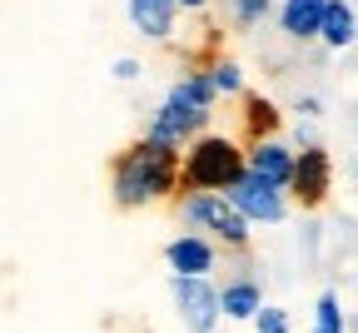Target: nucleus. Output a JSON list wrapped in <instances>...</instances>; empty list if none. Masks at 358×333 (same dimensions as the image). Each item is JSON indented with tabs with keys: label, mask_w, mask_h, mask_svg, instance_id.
Here are the masks:
<instances>
[{
	"label": "nucleus",
	"mask_w": 358,
	"mask_h": 333,
	"mask_svg": "<svg viewBox=\"0 0 358 333\" xmlns=\"http://www.w3.org/2000/svg\"><path fill=\"white\" fill-rule=\"evenodd\" d=\"M313 333H343V309L334 294L319 299V318H313Z\"/></svg>",
	"instance_id": "4468645a"
},
{
	"label": "nucleus",
	"mask_w": 358,
	"mask_h": 333,
	"mask_svg": "<svg viewBox=\"0 0 358 333\" xmlns=\"http://www.w3.org/2000/svg\"><path fill=\"white\" fill-rule=\"evenodd\" d=\"M219 304H224V313H234V318H259V309H264V299H259V289L244 278V283H229V289L219 294Z\"/></svg>",
	"instance_id": "f8f14e48"
},
{
	"label": "nucleus",
	"mask_w": 358,
	"mask_h": 333,
	"mask_svg": "<svg viewBox=\"0 0 358 333\" xmlns=\"http://www.w3.org/2000/svg\"><path fill=\"white\" fill-rule=\"evenodd\" d=\"M209 94H214V80H209V75H189V80H179V85L169 90V105L194 110V115H209Z\"/></svg>",
	"instance_id": "9b49d317"
},
{
	"label": "nucleus",
	"mask_w": 358,
	"mask_h": 333,
	"mask_svg": "<svg viewBox=\"0 0 358 333\" xmlns=\"http://www.w3.org/2000/svg\"><path fill=\"white\" fill-rule=\"evenodd\" d=\"M189 219L209 224L224 244H244L249 239V219L229 204V194H199V199H189Z\"/></svg>",
	"instance_id": "7ed1b4c3"
},
{
	"label": "nucleus",
	"mask_w": 358,
	"mask_h": 333,
	"mask_svg": "<svg viewBox=\"0 0 358 333\" xmlns=\"http://www.w3.org/2000/svg\"><path fill=\"white\" fill-rule=\"evenodd\" d=\"M268 6H274V0H239V20H259V15H268Z\"/></svg>",
	"instance_id": "f3484780"
},
{
	"label": "nucleus",
	"mask_w": 358,
	"mask_h": 333,
	"mask_svg": "<svg viewBox=\"0 0 358 333\" xmlns=\"http://www.w3.org/2000/svg\"><path fill=\"white\" fill-rule=\"evenodd\" d=\"M174 299H179V313H185V323L199 328V333H204V328L214 323V313L224 309L219 294L209 289L204 278H174Z\"/></svg>",
	"instance_id": "39448f33"
},
{
	"label": "nucleus",
	"mask_w": 358,
	"mask_h": 333,
	"mask_svg": "<svg viewBox=\"0 0 358 333\" xmlns=\"http://www.w3.org/2000/svg\"><path fill=\"white\" fill-rule=\"evenodd\" d=\"M329 6H334V0H289V6H284V30H289L294 40H303V35H324Z\"/></svg>",
	"instance_id": "1a4fd4ad"
},
{
	"label": "nucleus",
	"mask_w": 358,
	"mask_h": 333,
	"mask_svg": "<svg viewBox=\"0 0 358 333\" xmlns=\"http://www.w3.org/2000/svg\"><path fill=\"white\" fill-rule=\"evenodd\" d=\"M174 179V150L159 145V139H145L140 150H129L115 169V199L120 204H145L159 199Z\"/></svg>",
	"instance_id": "f257e3e1"
},
{
	"label": "nucleus",
	"mask_w": 358,
	"mask_h": 333,
	"mask_svg": "<svg viewBox=\"0 0 358 333\" xmlns=\"http://www.w3.org/2000/svg\"><path fill=\"white\" fill-rule=\"evenodd\" d=\"M174 6L179 0H129V15H134V25H140L145 35H169V20H174Z\"/></svg>",
	"instance_id": "9d476101"
},
{
	"label": "nucleus",
	"mask_w": 358,
	"mask_h": 333,
	"mask_svg": "<svg viewBox=\"0 0 358 333\" xmlns=\"http://www.w3.org/2000/svg\"><path fill=\"white\" fill-rule=\"evenodd\" d=\"M259 333H289V318L279 309H259Z\"/></svg>",
	"instance_id": "dca6fc26"
},
{
	"label": "nucleus",
	"mask_w": 358,
	"mask_h": 333,
	"mask_svg": "<svg viewBox=\"0 0 358 333\" xmlns=\"http://www.w3.org/2000/svg\"><path fill=\"white\" fill-rule=\"evenodd\" d=\"M164 259H169V269H174V278H204L209 269H214V249L204 244V239H174L169 249H164Z\"/></svg>",
	"instance_id": "423d86ee"
},
{
	"label": "nucleus",
	"mask_w": 358,
	"mask_h": 333,
	"mask_svg": "<svg viewBox=\"0 0 358 333\" xmlns=\"http://www.w3.org/2000/svg\"><path fill=\"white\" fill-rule=\"evenodd\" d=\"M244 174H249V169H244L239 150L229 145V139H219V134L199 139V145L189 150V160H185V179H189L194 189H224V194H229Z\"/></svg>",
	"instance_id": "f03ea898"
},
{
	"label": "nucleus",
	"mask_w": 358,
	"mask_h": 333,
	"mask_svg": "<svg viewBox=\"0 0 358 333\" xmlns=\"http://www.w3.org/2000/svg\"><path fill=\"white\" fill-rule=\"evenodd\" d=\"M294 164L299 160H289V150L284 145H259V150H249V174H259V179H268V184H294Z\"/></svg>",
	"instance_id": "6e6552de"
},
{
	"label": "nucleus",
	"mask_w": 358,
	"mask_h": 333,
	"mask_svg": "<svg viewBox=\"0 0 358 333\" xmlns=\"http://www.w3.org/2000/svg\"><path fill=\"white\" fill-rule=\"evenodd\" d=\"M214 90H224V94H234L239 90V65H214Z\"/></svg>",
	"instance_id": "2eb2a0df"
},
{
	"label": "nucleus",
	"mask_w": 358,
	"mask_h": 333,
	"mask_svg": "<svg viewBox=\"0 0 358 333\" xmlns=\"http://www.w3.org/2000/svg\"><path fill=\"white\" fill-rule=\"evenodd\" d=\"M329 189V155L324 150H303V160L294 164V194L303 204H319Z\"/></svg>",
	"instance_id": "0eeeda50"
},
{
	"label": "nucleus",
	"mask_w": 358,
	"mask_h": 333,
	"mask_svg": "<svg viewBox=\"0 0 358 333\" xmlns=\"http://www.w3.org/2000/svg\"><path fill=\"white\" fill-rule=\"evenodd\" d=\"M353 35H358V20H353V10L343 6V0H334L329 6V15H324V45H353Z\"/></svg>",
	"instance_id": "ddd939ff"
},
{
	"label": "nucleus",
	"mask_w": 358,
	"mask_h": 333,
	"mask_svg": "<svg viewBox=\"0 0 358 333\" xmlns=\"http://www.w3.org/2000/svg\"><path fill=\"white\" fill-rule=\"evenodd\" d=\"M229 204L244 214V219H264V224H279L284 219V199H279V189L259 179V174H244L234 189H229Z\"/></svg>",
	"instance_id": "20e7f679"
},
{
	"label": "nucleus",
	"mask_w": 358,
	"mask_h": 333,
	"mask_svg": "<svg viewBox=\"0 0 358 333\" xmlns=\"http://www.w3.org/2000/svg\"><path fill=\"white\" fill-rule=\"evenodd\" d=\"M179 6H185V10H194V6H204V0H179Z\"/></svg>",
	"instance_id": "a211bd4d"
}]
</instances>
